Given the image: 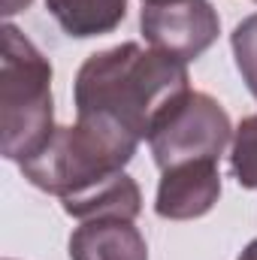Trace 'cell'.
<instances>
[{"instance_id":"obj_1","label":"cell","mask_w":257,"mask_h":260,"mask_svg":"<svg viewBox=\"0 0 257 260\" xmlns=\"http://www.w3.org/2000/svg\"><path fill=\"white\" fill-rule=\"evenodd\" d=\"M188 91L191 76L185 61L139 43L94 52L73 82L76 115L109 118L139 142L148 139L164 112Z\"/></svg>"},{"instance_id":"obj_2","label":"cell","mask_w":257,"mask_h":260,"mask_svg":"<svg viewBox=\"0 0 257 260\" xmlns=\"http://www.w3.org/2000/svg\"><path fill=\"white\" fill-rule=\"evenodd\" d=\"M136 148L139 139L121 124L100 115H79L76 124L55 127L52 139L18 164V170L34 188L67 203L124 173Z\"/></svg>"},{"instance_id":"obj_3","label":"cell","mask_w":257,"mask_h":260,"mask_svg":"<svg viewBox=\"0 0 257 260\" xmlns=\"http://www.w3.org/2000/svg\"><path fill=\"white\" fill-rule=\"evenodd\" d=\"M0 34V151L24 164L55 133L52 64L15 24L6 21Z\"/></svg>"},{"instance_id":"obj_4","label":"cell","mask_w":257,"mask_h":260,"mask_svg":"<svg viewBox=\"0 0 257 260\" xmlns=\"http://www.w3.org/2000/svg\"><path fill=\"white\" fill-rule=\"evenodd\" d=\"M230 142V115L206 91L182 94L148 133V148L160 173L191 160H218Z\"/></svg>"},{"instance_id":"obj_5","label":"cell","mask_w":257,"mask_h":260,"mask_svg":"<svg viewBox=\"0 0 257 260\" xmlns=\"http://www.w3.org/2000/svg\"><path fill=\"white\" fill-rule=\"evenodd\" d=\"M139 30L151 49L188 64L206 49H212V43L221 34V18L209 0H179L142 6Z\"/></svg>"},{"instance_id":"obj_6","label":"cell","mask_w":257,"mask_h":260,"mask_svg":"<svg viewBox=\"0 0 257 260\" xmlns=\"http://www.w3.org/2000/svg\"><path fill=\"white\" fill-rule=\"evenodd\" d=\"M221 197L218 160H191L160 173L154 212L167 221H194L212 212Z\"/></svg>"},{"instance_id":"obj_7","label":"cell","mask_w":257,"mask_h":260,"mask_svg":"<svg viewBox=\"0 0 257 260\" xmlns=\"http://www.w3.org/2000/svg\"><path fill=\"white\" fill-rule=\"evenodd\" d=\"M70 260H148V245L127 218H91L73 230Z\"/></svg>"},{"instance_id":"obj_8","label":"cell","mask_w":257,"mask_h":260,"mask_svg":"<svg viewBox=\"0 0 257 260\" xmlns=\"http://www.w3.org/2000/svg\"><path fill=\"white\" fill-rule=\"evenodd\" d=\"M46 9L67 37L91 40L112 34L124 21L127 0H46Z\"/></svg>"},{"instance_id":"obj_9","label":"cell","mask_w":257,"mask_h":260,"mask_svg":"<svg viewBox=\"0 0 257 260\" xmlns=\"http://www.w3.org/2000/svg\"><path fill=\"white\" fill-rule=\"evenodd\" d=\"M61 206L76 221H91V218H127V221H136V215L142 212V194H139V185L127 173H118L109 182L97 185L94 191L76 197V200H67Z\"/></svg>"},{"instance_id":"obj_10","label":"cell","mask_w":257,"mask_h":260,"mask_svg":"<svg viewBox=\"0 0 257 260\" xmlns=\"http://www.w3.org/2000/svg\"><path fill=\"white\" fill-rule=\"evenodd\" d=\"M230 170L239 188L257 191V115L242 118V124L233 130V151H230Z\"/></svg>"},{"instance_id":"obj_11","label":"cell","mask_w":257,"mask_h":260,"mask_svg":"<svg viewBox=\"0 0 257 260\" xmlns=\"http://www.w3.org/2000/svg\"><path fill=\"white\" fill-rule=\"evenodd\" d=\"M230 49L236 58V70L245 82V88L251 91V97L257 100V12L242 18L233 34H230Z\"/></svg>"},{"instance_id":"obj_12","label":"cell","mask_w":257,"mask_h":260,"mask_svg":"<svg viewBox=\"0 0 257 260\" xmlns=\"http://www.w3.org/2000/svg\"><path fill=\"white\" fill-rule=\"evenodd\" d=\"M30 3H34V0H0V6H3L0 12H3V18H12L15 12H21V9H27Z\"/></svg>"},{"instance_id":"obj_13","label":"cell","mask_w":257,"mask_h":260,"mask_svg":"<svg viewBox=\"0 0 257 260\" xmlns=\"http://www.w3.org/2000/svg\"><path fill=\"white\" fill-rule=\"evenodd\" d=\"M236 260H257V239H251V242L242 248V254H239Z\"/></svg>"},{"instance_id":"obj_14","label":"cell","mask_w":257,"mask_h":260,"mask_svg":"<svg viewBox=\"0 0 257 260\" xmlns=\"http://www.w3.org/2000/svg\"><path fill=\"white\" fill-rule=\"evenodd\" d=\"M160 3H179V0H142V6H160Z\"/></svg>"},{"instance_id":"obj_15","label":"cell","mask_w":257,"mask_h":260,"mask_svg":"<svg viewBox=\"0 0 257 260\" xmlns=\"http://www.w3.org/2000/svg\"><path fill=\"white\" fill-rule=\"evenodd\" d=\"M254 3H257V0H254Z\"/></svg>"}]
</instances>
